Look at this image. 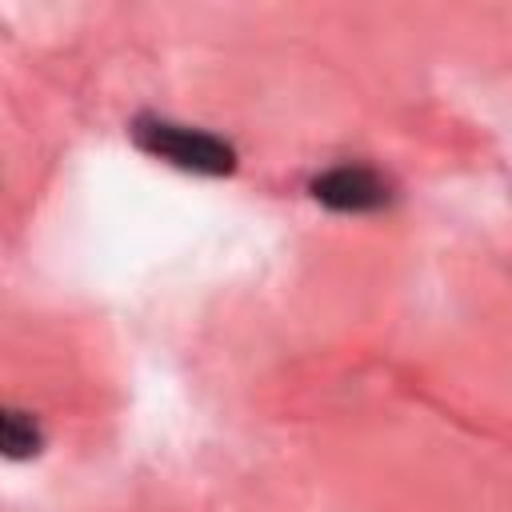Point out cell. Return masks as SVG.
<instances>
[{"label": "cell", "instance_id": "2", "mask_svg": "<svg viewBox=\"0 0 512 512\" xmlns=\"http://www.w3.org/2000/svg\"><path fill=\"white\" fill-rule=\"evenodd\" d=\"M308 196L328 208V212H340V216H368V212H380L392 204V180L372 168V164H360V160H344V164H332V168H320L312 180H308Z\"/></svg>", "mask_w": 512, "mask_h": 512}, {"label": "cell", "instance_id": "1", "mask_svg": "<svg viewBox=\"0 0 512 512\" xmlns=\"http://www.w3.org/2000/svg\"><path fill=\"white\" fill-rule=\"evenodd\" d=\"M128 136L144 156H152L168 168L192 172V176H228V172H236V160H240L236 148L220 132L184 124L172 116H156V112L132 116Z\"/></svg>", "mask_w": 512, "mask_h": 512}, {"label": "cell", "instance_id": "3", "mask_svg": "<svg viewBox=\"0 0 512 512\" xmlns=\"http://www.w3.org/2000/svg\"><path fill=\"white\" fill-rule=\"evenodd\" d=\"M44 448V428L24 408H4V456L8 460H32Z\"/></svg>", "mask_w": 512, "mask_h": 512}]
</instances>
